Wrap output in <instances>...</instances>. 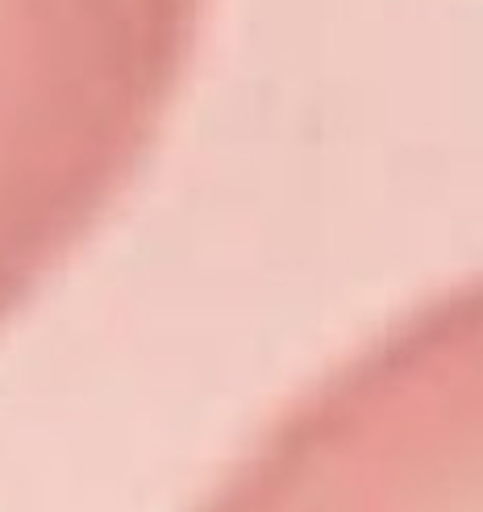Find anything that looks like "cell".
<instances>
[{
	"label": "cell",
	"instance_id": "obj_1",
	"mask_svg": "<svg viewBox=\"0 0 483 512\" xmlns=\"http://www.w3.org/2000/svg\"><path fill=\"white\" fill-rule=\"evenodd\" d=\"M209 0H0V246L84 213L163 134Z\"/></svg>",
	"mask_w": 483,
	"mask_h": 512
}]
</instances>
